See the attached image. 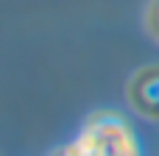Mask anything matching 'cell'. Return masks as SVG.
<instances>
[{"mask_svg": "<svg viewBox=\"0 0 159 156\" xmlns=\"http://www.w3.org/2000/svg\"><path fill=\"white\" fill-rule=\"evenodd\" d=\"M50 156H140L131 123L115 109L92 112L78 134Z\"/></svg>", "mask_w": 159, "mask_h": 156, "instance_id": "cell-1", "label": "cell"}, {"mask_svg": "<svg viewBox=\"0 0 159 156\" xmlns=\"http://www.w3.org/2000/svg\"><path fill=\"white\" fill-rule=\"evenodd\" d=\"M126 100L134 114L159 123V64L140 67L126 84Z\"/></svg>", "mask_w": 159, "mask_h": 156, "instance_id": "cell-2", "label": "cell"}, {"mask_svg": "<svg viewBox=\"0 0 159 156\" xmlns=\"http://www.w3.org/2000/svg\"><path fill=\"white\" fill-rule=\"evenodd\" d=\"M143 28L145 33L159 45V0H148L145 11H143Z\"/></svg>", "mask_w": 159, "mask_h": 156, "instance_id": "cell-3", "label": "cell"}]
</instances>
